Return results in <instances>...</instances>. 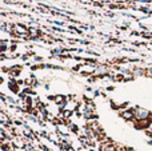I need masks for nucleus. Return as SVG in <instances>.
Wrapping results in <instances>:
<instances>
[{"label": "nucleus", "instance_id": "obj_1", "mask_svg": "<svg viewBox=\"0 0 152 151\" xmlns=\"http://www.w3.org/2000/svg\"><path fill=\"white\" fill-rule=\"evenodd\" d=\"M134 114H135V118L137 119H147L150 117V112L147 110H143V108H136L134 110Z\"/></svg>", "mask_w": 152, "mask_h": 151}, {"label": "nucleus", "instance_id": "obj_2", "mask_svg": "<svg viewBox=\"0 0 152 151\" xmlns=\"http://www.w3.org/2000/svg\"><path fill=\"white\" fill-rule=\"evenodd\" d=\"M123 117L126 118V119H131V118L135 117V114H134V111H131V112H124Z\"/></svg>", "mask_w": 152, "mask_h": 151}]
</instances>
